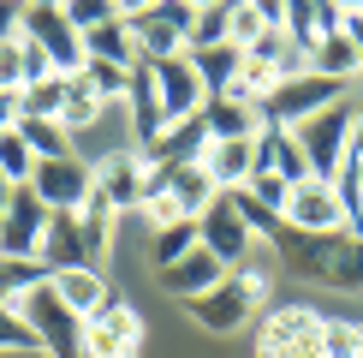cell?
<instances>
[{"label": "cell", "instance_id": "obj_32", "mask_svg": "<svg viewBox=\"0 0 363 358\" xmlns=\"http://www.w3.org/2000/svg\"><path fill=\"white\" fill-rule=\"evenodd\" d=\"M96 114H101V96L84 84V72H78V78H66V114H60V126H66V131H84Z\"/></svg>", "mask_w": 363, "mask_h": 358}, {"label": "cell", "instance_id": "obj_40", "mask_svg": "<svg viewBox=\"0 0 363 358\" xmlns=\"http://www.w3.org/2000/svg\"><path fill=\"white\" fill-rule=\"evenodd\" d=\"M0 90H12V96L24 90V36L0 42Z\"/></svg>", "mask_w": 363, "mask_h": 358}, {"label": "cell", "instance_id": "obj_16", "mask_svg": "<svg viewBox=\"0 0 363 358\" xmlns=\"http://www.w3.org/2000/svg\"><path fill=\"white\" fill-rule=\"evenodd\" d=\"M196 168L208 173L215 191L250 185V173H256V138H208V149L196 156Z\"/></svg>", "mask_w": 363, "mask_h": 358}, {"label": "cell", "instance_id": "obj_10", "mask_svg": "<svg viewBox=\"0 0 363 358\" xmlns=\"http://www.w3.org/2000/svg\"><path fill=\"white\" fill-rule=\"evenodd\" d=\"M286 227H298V233H340L345 227L340 185H328V179H298L292 197H286Z\"/></svg>", "mask_w": 363, "mask_h": 358}, {"label": "cell", "instance_id": "obj_41", "mask_svg": "<svg viewBox=\"0 0 363 358\" xmlns=\"http://www.w3.org/2000/svg\"><path fill=\"white\" fill-rule=\"evenodd\" d=\"M66 18H72V30L84 36V30H96V24L113 18V6H108V0H84V6H66Z\"/></svg>", "mask_w": 363, "mask_h": 358}, {"label": "cell", "instance_id": "obj_7", "mask_svg": "<svg viewBox=\"0 0 363 358\" xmlns=\"http://www.w3.org/2000/svg\"><path fill=\"white\" fill-rule=\"evenodd\" d=\"M138 347H143V317L131 305L108 298L96 317H84V352L78 358H138Z\"/></svg>", "mask_w": 363, "mask_h": 358}, {"label": "cell", "instance_id": "obj_4", "mask_svg": "<svg viewBox=\"0 0 363 358\" xmlns=\"http://www.w3.org/2000/svg\"><path fill=\"white\" fill-rule=\"evenodd\" d=\"M340 90H345V84L322 78V72H304V78H280L262 102H256V114H262V126H286V131H298L310 114L334 108V102H340Z\"/></svg>", "mask_w": 363, "mask_h": 358}, {"label": "cell", "instance_id": "obj_34", "mask_svg": "<svg viewBox=\"0 0 363 358\" xmlns=\"http://www.w3.org/2000/svg\"><path fill=\"white\" fill-rule=\"evenodd\" d=\"M0 173H6L12 185H30V173H36V149H30L18 131H0Z\"/></svg>", "mask_w": 363, "mask_h": 358}, {"label": "cell", "instance_id": "obj_26", "mask_svg": "<svg viewBox=\"0 0 363 358\" xmlns=\"http://www.w3.org/2000/svg\"><path fill=\"white\" fill-rule=\"evenodd\" d=\"M12 131H18V138H24L30 149H36V161L78 156V149H72V131L60 126V119H24V114H18V126H12Z\"/></svg>", "mask_w": 363, "mask_h": 358}, {"label": "cell", "instance_id": "obj_11", "mask_svg": "<svg viewBox=\"0 0 363 358\" xmlns=\"http://www.w3.org/2000/svg\"><path fill=\"white\" fill-rule=\"evenodd\" d=\"M30 191H36L42 203L54 209H84V197L96 191V173L84 168L78 156H60V161H36V173H30Z\"/></svg>", "mask_w": 363, "mask_h": 358}, {"label": "cell", "instance_id": "obj_27", "mask_svg": "<svg viewBox=\"0 0 363 358\" xmlns=\"http://www.w3.org/2000/svg\"><path fill=\"white\" fill-rule=\"evenodd\" d=\"M310 72H322V78H334V84H345V78H357V48H352V42H345V30H340V36H322V42H315V48H310Z\"/></svg>", "mask_w": 363, "mask_h": 358}, {"label": "cell", "instance_id": "obj_44", "mask_svg": "<svg viewBox=\"0 0 363 358\" xmlns=\"http://www.w3.org/2000/svg\"><path fill=\"white\" fill-rule=\"evenodd\" d=\"M18 36V6H0V42Z\"/></svg>", "mask_w": 363, "mask_h": 358}, {"label": "cell", "instance_id": "obj_38", "mask_svg": "<svg viewBox=\"0 0 363 358\" xmlns=\"http://www.w3.org/2000/svg\"><path fill=\"white\" fill-rule=\"evenodd\" d=\"M322 352H328V358H363L357 322H340V317H328V328H322Z\"/></svg>", "mask_w": 363, "mask_h": 358}, {"label": "cell", "instance_id": "obj_29", "mask_svg": "<svg viewBox=\"0 0 363 358\" xmlns=\"http://www.w3.org/2000/svg\"><path fill=\"white\" fill-rule=\"evenodd\" d=\"M18 114H24V119H60V114H66V78L54 72V78L18 90Z\"/></svg>", "mask_w": 363, "mask_h": 358}, {"label": "cell", "instance_id": "obj_15", "mask_svg": "<svg viewBox=\"0 0 363 358\" xmlns=\"http://www.w3.org/2000/svg\"><path fill=\"white\" fill-rule=\"evenodd\" d=\"M143 185H149V161L138 156V149H113V156L96 168V191L113 203V215L143 209Z\"/></svg>", "mask_w": 363, "mask_h": 358}, {"label": "cell", "instance_id": "obj_28", "mask_svg": "<svg viewBox=\"0 0 363 358\" xmlns=\"http://www.w3.org/2000/svg\"><path fill=\"white\" fill-rule=\"evenodd\" d=\"M78 227H84V245H89V257L101 263V251L113 245V203L101 197V191H89L84 209H78Z\"/></svg>", "mask_w": 363, "mask_h": 358}, {"label": "cell", "instance_id": "obj_20", "mask_svg": "<svg viewBox=\"0 0 363 358\" xmlns=\"http://www.w3.org/2000/svg\"><path fill=\"white\" fill-rule=\"evenodd\" d=\"M125 102H131V119H138V149H149L167 131V114H161V90H155V66L149 60H138L131 66V90H125Z\"/></svg>", "mask_w": 363, "mask_h": 358}, {"label": "cell", "instance_id": "obj_48", "mask_svg": "<svg viewBox=\"0 0 363 358\" xmlns=\"http://www.w3.org/2000/svg\"><path fill=\"white\" fill-rule=\"evenodd\" d=\"M357 340H363V322H357Z\"/></svg>", "mask_w": 363, "mask_h": 358}, {"label": "cell", "instance_id": "obj_46", "mask_svg": "<svg viewBox=\"0 0 363 358\" xmlns=\"http://www.w3.org/2000/svg\"><path fill=\"white\" fill-rule=\"evenodd\" d=\"M6 203H12V179L0 173V215H6Z\"/></svg>", "mask_w": 363, "mask_h": 358}, {"label": "cell", "instance_id": "obj_22", "mask_svg": "<svg viewBox=\"0 0 363 358\" xmlns=\"http://www.w3.org/2000/svg\"><path fill=\"white\" fill-rule=\"evenodd\" d=\"M54 293L66 298L72 317H96L101 305H108V281H101V268H72V275H54Z\"/></svg>", "mask_w": 363, "mask_h": 358}, {"label": "cell", "instance_id": "obj_31", "mask_svg": "<svg viewBox=\"0 0 363 358\" xmlns=\"http://www.w3.org/2000/svg\"><path fill=\"white\" fill-rule=\"evenodd\" d=\"M226 12H233V6H196V18H191V36H185V54L220 48V42H226Z\"/></svg>", "mask_w": 363, "mask_h": 358}, {"label": "cell", "instance_id": "obj_19", "mask_svg": "<svg viewBox=\"0 0 363 358\" xmlns=\"http://www.w3.org/2000/svg\"><path fill=\"white\" fill-rule=\"evenodd\" d=\"M256 173H274V179H286V185L310 179L304 149H298V131H286V126H262L256 131Z\"/></svg>", "mask_w": 363, "mask_h": 358}, {"label": "cell", "instance_id": "obj_21", "mask_svg": "<svg viewBox=\"0 0 363 358\" xmlns=\"http://www.w3.org/2000/svg\"><path fill=\"white\" fill-rule=\"evenodd\" d=\"M191 60V72H196V84H203V96L215 102V96H226L233 90V78H238V66H245V54L233 48V42H220V48H203V54H185Z\"/></svg>", "mask_w": 363, "mask_h": 358}, {"label": "cell", "instance_id": "obj_14", "mask_svg": "<svg viewBox=\"0 0 363 358\" xmlns=\"http://www.w3.org/2000/svg\"><path fill=\"white\" fill-rule=\"evenodd\" d=\"M196 245L208 251V257H220L226 268H238L245 263V251H250V233H245V221L233 215V203H226V191H215V203L196 215Z\"/></svg>", "mask_w": 363, "mask_h": 358}, {"label": "cell", "instance_id": "obj_23", "mask_svg": "<svg viewBox=\"0 0 363 358\" xmlns=\"http://www.w3.org/2000/svg\"><path fill=\"white\" fill-rule=\"evenodd\" d=\"M84 54H89V60H101V66H119V72L138 66V42H131V30L119 24V18L96 24V30H84Z\"/></svg>", "mask_w": 363, "mask_h": 358}, {"label": "cell", "instance_id": "obj_24", "mask_svg": "<svg viewBox=\"0 0 363 358\" xmlns=\"http://www.w3.org/2000/svg\"><path fill=\"white\" fill-rule=\"evenodd\" d=\"M274 24H280V6H256V0H238V6L226 12V42H233L238 54H250Z\"/></svg>", "mask_w": 363, "mask_h": 358}, {"label": "cell", "instance_id": "obj_36", "mask_svg": "<svg viewBox=\"0 0 363 358\" xmlns=\"http://www.w3.org/2000/svg\"><path fill=\"white\" fill-rule=\"evenodd\" d=\"M84 84L96 90L101 96V108H108V102H119L131 90V72H119V66H101V60H84Z\"/></svg>", "mask_w": 363, "mask_h": 358}, {"label": "cell", "instance_id": "obj_5", "mask_svg": "<svg viewBox=\"0 0 363 358\" xmlns=\"http://www.w3.org/2000/svg\"><path fill=\"white\" fill-rule=\"evenodd\" d=\"M18 36L36 42V48L48 54V66L60 72V78H78L84 60H89L84 54V36L66 18V6H18Z\"/></svg>", "mask_w": 363, "mask_h": 358}, {"label": "cell", "instance_id": "obj_30", "mask_svg": "<svg viewBox=\"0 0 363 358\" xmlns=\"http://www.w3.org/2000/svg\"><path fill=\"white\" fill-rule=\"evenodd\" d=\"M226 203H233V215L245 221V233H250V239H256V233H262V239H274V233L286 227V221L274 215V209H262V203H256L245 185H238V191H226Z\"/></svg>", "mask_w": 363, "mask_h": 358}, {"label": "cell", "instance_id": "obj_17", "mask_svg": "<svg viewBox=\"0 0 363 358\" xmlns=\"http://www.w3.org/2000/svg\"><path fill=\"white\" fill-rule=\"evenodd\" d=\"M155 90H161V114H167V126H173V119H196L208 108V96H203V84H196V72H191L185 54L155 66Z\"/></svg>", "mask_w": 363, "mask_h": 358}, {"label": "cell", "instance_id": "obj_47", "mask_svg": "<svg viewBox=\"0 0 363 358\" xmlns=\"http://www.w3.org/2000/svg\"><path fill=\"white\" fill-rule=\"evenodd\" d=\"M352 168H357V185H363V161H357V156H352Z\"/></svg>", "mask_w": 363, "mask_h": 358}, {"label": "cell", "instance_id": "obj_25", "mask_svg": "<svg viewBox=\"0 0 363 358\" xmlns=\"http://www.w3.org/2000/svg\"><path fill=\"white\" fill-rule=\"evenodd\" d=\"M203 119H208V138H256L262 131V114L250 102H233V96H215L203 108Z\"/></svg>", "mask_w": 363, "mask_h": 358}, {"label": "cell", "instance_id": "obj_1", "mask_svg": "<svg viewBox=\"0 0 363 358\" xmlns=\"http://www.w3.org/2000/svg\"><path fill=\"white\" fill-rule=\"evenodd\" d=\"M262 298H268V275L262 268H226V281L220 287H208L203 298H191V317L196 328H208V335H238V328H250V317L262 310Z\"/></svg>", "mask_w": 363, "mask_h": 358}, {"label": "cell", "instance_id": "obj_8", "mask_svg": "<svg viewBox=\"0 0 363 358\" xmlns=\"http://www.w3.org/2000/svg\"><path fill=\"white\" fill-rule=\"evenodd\" d=\"M352 233H298V227H280L274 239H268V245L280 251V268L286 275H298V281H328V263L340 257V245Z\"/></svg>", "mask_w": 363, "mask_h": 358}, {"label": "cell", "instance_id": "obj_6", "mask_svg": "<svg viewBox=\"0 0 363 358\" xmlns=\"http://www.w3.org/2000/svg\"><path fill=\"white\" fill-rule=\"evenodd\" d=\"M18 317L30 322V335L42 340V352H48V358H78L84 352V317H72V310H66V298L54 293V281H42V287L24 298Z\"/></svg>", "mask_w": 363, "mask_h": 358}, {"label": "cell", "instance_id": "obj_18", "mask_svg": "<svg viewBox=\"0 0 363 358\" xmlns=\"http://www.w3.org/2000/svg\"><path fill=\"white\" fill-rule=\"evenodd\" d=\"M155 275H161V293H167V298H185V305H191V298H203L208 287H220V281H226V263L208 257V251L196 245V251H185L179 263L155 268Z\"/></svg>", "mask_w": 363, "mask_h": 358}, {"label": "cell", "instance_id": "obj_42", "mask_svg": "<svg viewBox=\"0 0 363 358\" xmlns=\"http://www.w3.org/2000/svg\"><path fill=\"white\" fill-rule=\"evenodd\" d=\"M42 78H54V66H48V54H42L36 42H24V90H30V84H42Z\"/></svg>", "mask_w": 363, "mask_h": 358}, {"label": "cell", "instance_id": "obj_12", "mask_svg": "<svg viewBox=\"0 0 363 358\" xmlns=\"http://www.w3.org/2000/svg\"><path fill=\"white\" fill-rule=\"evenodd\" d=\"M36 263L42 275H72V268H96V257H89L84 245V227H78V209H60V215H48V233H42L36 245Z\"/></svg>", "mask_w": 363, "mask_h": 358}, {"label": "cell", "instance_id": "obj_39", "mask_svg": "<svg viewBox=\"0 0 363 358\" xmlns=\"http://www.w3.org/2000/svg\"><path fill=\"white\" fill-rule=\"evenodd\" d=\"M250 197L256 203H262V209H274V215L286 221V197H292V185H286V179H274V173H250Z\"/></svg>", "mask_w": 363, "mask_h": 358}, {"label": "cell", "instance_id": "obj_43", "mask_svg": "<svg viewBox=\"0 0 363 358\" xmlns=\"http://www.w3.org/2000/svg\"><path fill=\"white\" fill-rule=\"evenodd\" d=\"M345 42H352V48H357V66H363V6H345Z\"/></svg>", "mask_w": 363, "mask_h": 358}, {"label": "cell", "instance_id": "obj_13", "mask_svg": "<svg viewBox=\"0 0 363 358\" xmlns=\"http://www.w3.org/2000/svg\"><path fill=\"white\" fill-rule=\"evenodd\" d=\"M113 18L131 30L138 60H149V66H161V60H179V54H185V36L173 30V18H167L161 6H113Z\"/></svg>", "mask_w": 363, "mask_h": 358}, {"label": "cell", "instance_id": "obj_33", "mask_svg": "<svg viewBox=\"0 0 363 358\" xmlns=\"http://www.w3.org/2000/svg\"><path fill=\"white\" fill-rule=\"evenodd\" d=\"M328 287H340V293H363V239L352 233L340 245V257L328 263Z\"/></svg>", "mask_w": 363, "mask_h": 358}, {"label": "cell", "instance_id": "obj_9", "mask_svg": "<svg viewBox=\"0 0 363 358\" xmlns=\"http://www.w3.org/2000/svg\"><path fill=\"white\" fill-rule=\"evenodd\" d=\"M48 215L54 209L30 185H12V203H6V215H0V257H36L42 233H48Z\"/></svg>", "mask_w": 363, "mask_h": 358}, {"label": "cell", "instance_id": "obj_3", "mask_svg": "<svg viewBox=\"0 0 363 358\" xmlns=\"http://www.w3.org/2000/svg\"><path fill=\"white\" fill-rule=\"evenodd\" d=\"M352 119H357V108L334 102V108L310 114L304 126H298V149H304V168H310V179H328V185L340 179V168L352 161Z\"/></svg>", "mask_w": 363, "mask_h": 358}, {"label": "cell", "instance_id": "obj_2", "mask_svg": "<svg viewBox=\"0 0 363 358\" xmlns=\"http://www.w3.org/2000/svg\"><path fill=\"white\" fill-rule=\"evenodd\" d=\"M322 328L328 317H315L310 305H268L256 322V358H328Z\"/></svg>", "mask_w": 363, "mask_h": 358}, {"label": "cell", "instance_id": "obj_45", "mask_svg": "<svg viewBox=\"0 0 363 358\" xmlns=\"http://www.w3.org/2000/svg\"><path fill=\"white\" fill-rule=\"evenodd\" d=\"M352 156L363 161V108H357V119H352Z\"/></svg>", "mask_w": 363, "mask_h": 358}, {"label": "cell", "instance_id": "obj_35", "mask_svg": "<svg viewBox=\"0 0 363 358\" xmlns=\"http://www.w3.org/2000/svg\"><path fill=\"white\" fill-rule=\"evenodd\" d=\"M185 251H196V221H173V227H161V233H155V268L179 263Z\"/></svg>", "mask_w": 363, "mask_h": 358}, {"label": "cell", "instance_id": "obj_37", "mask_svg": "<svg viewBox=\"0 0 363 358\" xmlns=\"http://www.w3.org/2000/svg\"><path fill=\"white\" fill-rule=\"evenodd\" d=\"M0 352H42V340L30 335V322L12 305H0Z\"/></svg>", "mask_w": 363, "mask_h": 358}]
</instances>
